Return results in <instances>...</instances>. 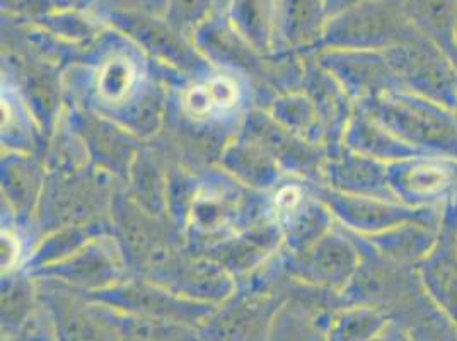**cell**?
I'll return each mask as SVG.
<instances>
[{"mask_svg": "<svg viewBox=\"0 0 457 341\" xmlns=\"http://www.w3.org/2000/svg\"><path fill=\"white\" fill-rule=\"evenodd\" d=\"M234 31L262 57L275 48V24L268 0H234Z\"/></svg>", "mask_w": 457, "mask_h": 341, "instance_id": "74e56055", "label": "cell"}, {"mask_svg": "<svg viewBox=\"0 0 457 341\" xmlns=\"http://www.w3.org/2000/svg\"><path fill=\"white\" fill-rule=\"evenodd\" d=\"M312 320L326 341H376L391 324L382 311L365 304H343Z\"/></svg>", "mask_w": 457, "mask_h": 341, "instance_id": "f546056e", "label": "cell"}, {"mask_svg": "<svg viewBox=\"0 0 457 341\" xmlns=\"http://www.w3.org/2000/svg\"><path fill=\"white\" fill-rule=\"evenodd\" d=\"M243 89L237 79L230 74H210L193 80L179 96V112L191 121L207 123L215 116L230 114L239 104Z\"/></svg>", "mask_w": 457, "mask_h": 341, "instance_id": "484cf974", "label": "cell"}, {"mask_svg": "<svg viewBox=\"0 0 457 341\" xmlns=\"http://www.w3.org/2000/svg\"><path fill=\"white\" fill-rule=\"evenodd\" d=\"M387 166L381 161L350 151L345 146L326 149L321 183L329 190L345 195L370 196L396 202L391 187Z\"/></svg>", "mask_w": 457, "mask_h": 341, "instance_id": "ffe728a7", "label": "cell"}, {"mask_svg": "<svg viewBox=\"0 0 457 341\" xmlns=\"http://www.w3.org/2000/svg\"><path fill=\"white\" fill-rule=\"evenodd\" d=\"M2 341H26L21 335L18 337H5V338H2Z\"/></svg>", "mask_w": 457, "mask_h": 341, "instance_id": "7dc6e473", "label": "cell"}, {"mask_svg": "<svg viewBox=\"0 0 457 341\" xmlns=\"http://www.w3.org/2000/svg\"><path fill=\"white\" fill-rule=\"evenodd\" d=\"M359 2H361V0H324L329 18H333V16L340 14L343 11H346V9L353 7V5H355V4H359Z\"/></svg>", "mask_w": 457, "mask_h": 341, "instance_id": "f6af8a7d", "label": "cell"}, {"mask_svg": "<svg viewBox=\"0 0 457 341\" xmlns=\"http://www.w3.org/2000/svg\"><path fill=\"white\" fill-rule=\"evenodd\" d=\"M84 295L89 301L106 305L118 312L178 322L196 329L205 324L217 309V305L190 301L162 285L134 275H129L125 280L110 288Z\"/></svg>", "mask_w": 457, "mask_h": 341, "instance_id": "5b68a950", "label": "cell"}, {"mask_svg": "<svg viewBox=\"0 0 457 341\" xmlns=\"http://www.w3.org/2000/svg\"><path fill=\"white\" fill-rule=\"evenodd\" d=\"M270 210L271 219L280 229L284 253L304 251L337 228L331 212L311 193L307 185L278 187Z\"/></svg>", "mask_w": 457, "mask_h": 341, "instance_id": "9a60e30c", "label": "cell"}, {"mask_svg": "<svg viewBox=\"0 0 457 341\" xmlns=\"http://www.w3.org/2000/svg\"><path fill=\"white\" fill-rule=\"evenodd\" d=\"M39 309L37 279L24 270L2 275V338L18 337Z\"/></svg>", "mask_w": 457, "mask_h": 341, "instance_id": "d6a6232c", "label": "cell"}, {"mask_svg": "<svg viewBox=\"0 0 457 341\" xmlns=\"http://www.w3.org/2000/svg\"><path fill=\"white\" fill-rule=\"evenodd\" d=\"M147 80L149 76L142 74L140 65L134 58L123 54L104 58L93 76L89 91L95 104L89 106V110L101 114L112 113L134 97Z\"/></svg>", "mask_w": 457, "mask_h": 341, "instance_id": "d4e9b609", "label": "cell"}, {"mask_svg": "<svg viewBox=\"0 0 457 341\" xmlns=\"http://www.w3.org/2000/svg\"><path fill=\"white\" fill-rule=\"evenodd\" d=\"M118 181L89 166L74 174H52L39 202L35 224L41 236L55 229L110 219Z\"/></svg>", "mask_w": 457, "mask_h": 341, "instance_id": "3957f363", "label": "cell"}, {"mask_svg": "<svg viewBox=\"0 0 457 341\" xmlns=\"http://www.w3.org/2000/svg\"><path fill=\"white\" fill-rule=\"evenodd\" d=\"M219 170L248 190L267 193L284 185L287 174L258 144L236 133L217 157Z\"/></svg>", "mask_w": 457, "mask_h": 341, "instance_id": "cb8c5ba5", "label": "cell"}, {"mask_svg": "<svg viewBox=\"0 0 457 341\" xmlns=\"http://www.w3.org/2000/svg\"><path fill=\"white\" fill-rule=\"evenodd\" d=\"M65 120L82 140L96 170L110 174L118 183L125 185L144 142L112 118L89 108H74Z\"/></svg>", "mask_w": 457, "mask_h": 341, "instance_id": "5bb4252c", "label": "cell"}, {"mask_svg": "<svg viewBox=\"0 0 457 341\" xmlns=\"http://www.w3.org/2000/svg\"><path fill=\"white\" fill-rule=\"evenodd\" d=\"M108 232H112L110 219L50 230L41 236L38 245L29 254L26 266H22V270L28 273H33L41 268L60 263L69 256H72L79 249L89 245L96 237Z\"/></svg>", "mask_w": 457, "mask_h": 341, "instance_id": "1f68e13d", "label": "cell"}, {"mask_svg": "<svg viewBox=\"0 0 457 341\" xmlns=\"http://www.w3.org/2000/svg\"><path fill=\"white\" fill-rule=\"evenodd\" d=\"M401 91L427 97L457 112V69L436 45L419 39L386 50Z\"/></svg>", "mask_w": 457, "mask_h": 341, "instance_id": "ba28073f", "label": "cell"}, {"mask_svg": "<svg viewBox=\"0 0 457 341\" xmlns=\"http://www.w3.org/2000/svg\"><path fill=\"white\" fill-rule=\"evenodd\" d=\"M284 249L280 229L270 217L236 232L219 245L210 247L205 256L224 266L241 284L268 265Z\"/></svg>", "mask_w": 457, "mask_h": 341, "instance_id": "ac0fdd59", "label": "cell"}, {"mask_svg": "<svg viewBox=\"0 0 457 341\" xmlns=\"http://www.w3.org/2000/svg\"><path fill=\"white\" fill-rule=\"evenodd\" d=\"M389 187L403 205L442 209L457 198V162L421 154L387 166Z\"/></svg>", "mask_w": 457, "mask_h": 341, "instance_id": "4fadbf2b", "label": "cell"}, {"mask_svg": "<svg viewBox=\"0 0 457 341\" xmlns=\"http://www.w3.org/2000/svg\"><path fill=\"white\" fill-rule=\"evenodd\" d=\"M301 89L311 99L318 113L326 149L342 146L345 132L357 112L352 96L346 93L337 77L324 69L318 58L305 60Z\"/></svg>", "mask_w": 457, "mask_h": 341, "instance_id": "44dd1931", "label": "cell"}, {"mask_svg": "<svg viewBox=\"0 0 457 341\" xmlns=\"http://www.w3.org/2000/svg\"><path fill=\"white\" fill-rule=\"evenodd\" d=\"M164 287L190 301L219 307L237 292L239 282L209 256L188 251Z\"/></svg>", "mask_w": 457, "mask_h": 341, "instance_id": "603a6c76", "label": "cell"}, {"mask_svg": "<svg viewBox=\"0 0 457 341\" xmlns=\"http://www.w3.org/2000/svg\"><path fill=\"white\" fill-rule=\"evenodd\" d=\"M451 60H453V63H454V67L457 69V29L456 38H454V48H453V55H451Z\"/></svg>", "mask_w": 457, "mask_h": 341, "instance_id": "bcb514c9", "label": "cell"}, {"mask_svg": "<svg viewBox=\"0 0 457 341\" xmlns=\"http://www.w3.org/2000/svg\"><path fill=\"white\" fill-rule=\"evenodd\" d=\"M419 39L404 0H361L329 18L323 50L386 52Z\"/></svg>", "mask_w": 457, "mask_h": 341, "instance_id": "7a4b0ae2", "label": "cell"}, {"mask_svg": "<svg viewBox=\"0 0 457 341\" xmlns=\"http://www.w3.org/2000/svg\"><path fill=\"white\" fill-rule=\"evenodd\" d=\"M361 258L355 236L337 226L304 251L284 253L280 266L294 282L343 294L353 280Z\"/></svg>", "mask_w": 457, "mask_h": 341, "instance_id": "8992f818", "label": "cell"}, {"mask_svg": "<svg viewBox=\"0 0 457 341\" xmlns=\"http://www.w3.org/2000/svg\"><path fill=\"white\" fill-rule=\"evenodd\" d=\"M408 16L421 38L453 55L457 29V0H404Z\"/></svg>", "mask_w": 457, "mask_h": 341, "instance_id": "836d02e7", "label": "cell"}, {"mask_svg": "<svg viewBox=\"0 0 457 341\" xmlns=\"http://www.w3.org/2000/svg\"><path fill=\"white\" fill-rule=\"evenodd\" d=\"M106 309L121 341H200L196 328Z\"/></svg>", "mask_w": 457, "mask_h": 341, "instance_id": "f35d334b", "label": "cell"}, {"mask_svg": "<svg viewBox=\"0 0 457 341\" xmlns=\"http://www.w3.org/2000/svg\"><path fill=\"white\" fill-rule=\"evenodd\" d=\"M413 341H457V324L425 295L400 322Z\"/></svg>", "mask_w": 457, "mask_h": 341, "instance_id": "ab89813d", "label": "cell"}, {"mask_svg": "<svg viewBox=\"0 0 457 341\" xmlns=\"http://www.w3.org/2000/svg\"><path fill=\"white\" fill-rule=\"evenodd\" d=\"M343 146L350 151L359 152L362 155L381 161L384 164H393L415 155H421V152L406 144L396 133L391 132L376 118H372L370 114L359 108L345 132Z\"/></svg>", "mask_w": 457, "mask_h": 341, "instance_id": "83f0119b", "label": "cell"}, {"mask_svg": "<svg viewBox=\"0 0 457 341\" xmlns=\"http://www.w3.org/2000/svg\"><path fill=\"white\" fill-rule=\"evenodd\" d=\"M46 179L45 157L28 152H2V202L21 228L35 224Z\"/></svg>", "mask_w": 457, "mask_h": 341, "instance_id": "d6986e66", "label": "cell"}, {"mask_svg": "<svg viewBox=\"0 0 457 341\" xmlns=\"http://www.w3.org/2000/svg\"><path fill=\"white\" fill-rule=\"evenodd\" d=\"M39 303L57 341H121L104 305L54 280L37 279Z\"/></svg>", "mask_w": 457, "mask_h": 341, "instance_id": "9c48e42d", "label": "cell"}, {"mask_svg": "<svg viewBox=\"0 0 457 341\" xmlns=\"http://www.w3.org/2000/svg\"><path fill=\"white\" fill-rule=\"evenodd\" d=\"M284 304L277 294L239 285L237 292L198 328L200 341H268Z\"/></svg>", "mask_w": 457, "mask_h": 341, "instance_id": "30bf717a", "label": "cell"}, {"mask_svg": "<svg viewBox=\"0 0 457 341\" xmlns=\"http://www.w3.org/2000/svg\"><path fill=\"white\" fill-rule=\"evenodd\" d=\"M237 133L265 149L288 176L321 183L326 149L287 130L265 108H251Z\"/></svg>", "mask_w": 457, "mask_h": 341, "instance_id": "8fae6325", "label": "cell"}, {"mask_svg": "<svg viewBox=\"0 0 457 341\" xmlns=\"http://www.w3.org/2000/svg\"><path fill=\"white\" fill-rule=\"evenodd\" d=\"M170 114V97L164 87L149 77V80L138 89V93L123 103L112 113V118L127 132L132 133L140 142H149L161 129Z\"/></svg>", "mask_w": 457, "mask_h": 341, "instance_id": "4316f807", "label": "cell"}, {"mask_svg": "<svg viewBox=\"0 0 457 341\" xmlns=\"http://www.w3.org/2000/svg\"><path fill=\"white\" fill-rule=\"evenodd\" d=\"M361 247V266L343 292L346 304H365L400 322L427 295L417 268L401 266L381 256L362 236L353 234Z\"/></svg>", "mask_w": 457, "mask_h": 341, "instance_id": "277c9868", "label": "cell"}, {"mask_svg": "<svg viewBox=\"0 0 457 341\" xmlns=\"http://www.w3.org/2000/svg\"><path fill=\"white\" fill-rule=\"evenodd\" d=\"M125 190L135 204L157 219L168 217V168L157 152L145 144L135 157ZM171 222V220H170Z\"/></svg>", "mask_w": 457, "mask_h": 341, "instance_id": "f1b7e54d", "label": "cell"}, {"mask_svg": "<svg viewBox=\"0 0 457 341\" xmlns=\"http://www.w3.org/2000/svg\"><path fill=\"white\" fill-rule=\"evenodd\" d=\"M456 116H457V112H456Z\"/></svg>", "mask_w": 457, "mask_h": 341, "instance_id": "c3c4849f", "label": "cell"}, {"mask_svg": "<svg viewBox=\"0 0 457 341\" xmlns=\"http://www.w3.org/2000/svg\"><path fill=\"white\" fill-rule=\"evenodd\" d=\"M125 21L127 31L147 54H151V57L193 80L210 76L209 62L195 50L193 45L187 43L181 37L183 33L172 28L170 22L164 26L144 18H127Z\"/></svg>", "mask_w": 457, "mask_h": 341, "instance_id": "7402d4cb", "label": "cell"}, {"mask_svg": "<svg viewBox=\"0 0 457 341\" xmlns=\"http://www.w3.org/2000/svg\"><path fill=\"white\" fill-rule=\"evenodd\" d=\"M212 0H170V24L178 31L193 28L205 18Z\"/></svg>", "mask_w": 457, "mask_h": 341, "instance_id": "b9f144b4", "label": "cell"}, {"mask_svg": "<svg viewBox=\"0 0 457 341\" xmlns=\"http://www.w3.org/2000/svg\"><path fill=\"white\" fill-rule=\"evenodd\" d=\"M22 245L20 236L12 229H2V275L14 273L21 268Z\"/></svg>", "mask_w": 457, "mask_h": 341, "instance_id": "7bdbcfd3", "label": "cell"}, {"mask_svg": "<svg viewBox=\"0 0 457 341\" xmlns=\"http://www.w3.org/2000/svg\"><path fill=\"white\" fill-rule=\"evenodd\" d=\"M437 232L438 229L425 224L406 222L363 239L386 260L401 266L417 268L436 246Z\"/></svg>", "mask_w": 457, "mask_h": 341, "instance_id": "4dcf8cb0", "label": "cell"}, {"mask_svg": "<svg viewBox=\"0 0 457 341\" xmlns=\"http://www.w3.org/2000/svg\"><path fill=\"white\" fill-rule=\"evenodd\" d=\"M316 58L340 80L355 104L391 91H401L386 52L321 50Z\"/></svg>", "mask_w": 457, "mask_h": 341, "instance_id": "e0dca14e", "label": "cell"}, {"mask_svg": "<svg viewBox=\"0 0 457 341\" xmlns=\"http://www.w3.org/2000/svg\"><path fill=\"white\" fill-rule=\"evenodd\" d=\"M41 133L21 95L5 89L2 93V147H5V152L37 154Z\"/></svg>", "mask_w": 457, "mask_h": 341, "instance_id": "8d00e7d4", "label": "cell"}, {"mask_svg": "<svg viewBox=\"0 0 457 341\" xmlns=\"http://www.w3.org/2000/svg\"><path fill=\"white\" fill-rule=\"evenodd\" d=\"M376 341H413V338L408 335V331L404 328H401L400 324L391 321V324L384 329V333Z\"/></svg>", "mask_w": 457, "mask_h": 341, "instance_id": "ee69618b", "label": "cell"}, {"mask_svg": "<svg viewBox=\"0 0 457 341\" xmlns=\"http://www.w3.org/2000/svg\"><path fill=\"white\" fill-rule=\"evenodd\" d=\"M328 22L329 14L324 0H286L282 38L294 48L314 43L323 45Z\"/></svg>", "mask_w": 457, "mask_h": 341, "instance_id": "d590c367", "label": "cell"}, {"mask_svg": "<svg viewBox=\"0 0 457 341\" xmlns=\"http://www.w3.org/2000/svg\"><path fill=\"white\" fill-rule=\"evenodd\" d=\"M417 273L428 299L457 324V198L442 207L436 246Z\"/></svg>", "mask_w": 457, "mask_h": 341, "instance_id": "2e32d148", "label": "cell"}, {"mask_svg": "<svg viewBox=\"0 0 457 341\" xmlns=\"http://www.w3.org/2000/svg\"><path fill=\"white\" fill-rule=\"evenodd\" d=\"M421 154L457 162V116L436 101L408 91H391L357 104Z\"/></svg>", "mask_w": 457, "mask_h": 341, "instance_id": "6da1fadb", "label": "cell"}, {"mask_svg": "<svg viewBox=\"0 0 457 341\" xmlns=\"http://www.w3.org/2000/svg\"><path fill=\"white\" fill-rule=\"evenodd\" d=\"M305 185L331 212L337 226L362 237L381 234L406 222H419L436 229L440 224L442 209H413L393 200L345 195L329 190L323 183L305 181Z\"/></svg>", "mask_w": 457, "mask_h": 341, "instance_id": "52a82bcc", "label": "cell"}, {"mask_svg": "<svg viewBox=\"0 0 457 341\" xmlns=\"http://www.w3.org/2000/svg\"><path fill=\"white\" fill-rule=\"evenodd\" d=\"M268 341H326V338L311 314L284 304L273 321Z\"/></svg>", "mask_w": 457, "mask_h": 341, "instance_id": "60d3db41", "label": "cell"}, {"mask_svg": "<svg viewBox=\"0 0 457 341\" xmlns=\"http://www.w3.org/2000/svg\"><path fill=\"white\" fill-rule=\"evenodd\" d=\"M29 275L33 279L67 285L82 294H95L125 280L129 277V268L113 232H108L93 239L67 260Z\"/></svg>", "mask_w": 457, "mask_h": 341, "instance_id": "7c38bea8", "label": "cell"}, {"mask_svg": "<svg viewBox=\"0 0 457 341\" xmlns=\"http://www.w3.org/2000/svg\"><path fill=\"white\" fill-rule=\"evenodd\" d=\"M265 110L287 130L326 149L320 118L303 89H292L273 96Z\"/></svg>", "mask_w": 457, "mask_h": 341, "instance_id": "e575fe53", "label": "cell"}]
</instances>
